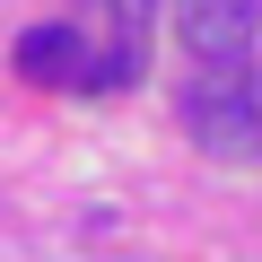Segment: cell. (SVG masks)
I'll return each instance as SVG.
<instances>
[{"label": "cell", "instance_id": "7a4b0ae2", "mask_svg": "<svg viewBox=\"0 0 262 262\" xmlns=\"http://www.w3.org/2000/svg\"><path fill=\"white\" fill-rule=\"evenodd\" d=\"M175 35L201 70H236V61H253L262 0H175Z\"/></svg>", "mask_w": 262, "mask_h": 262}, {"label": "cell", "instance_id": "6da1fadb", "mask_svg": "<svg viewBox=\"0 0 262 262\" xmlns=\"http://www.w3.org/2000/svg\"><path fill=\"white\" fill-rule=\"evenodd\" d=\"M184 131L210 158H262V70L236 61V70L192 79L184 88Z\"/></svg>", "mask_w": 262, "mask_h": 262}, {"label": "cell", "instance_id": "277c9868", "mask_svg": "<svg viewBox=\"0 0 262 262\" xmlns=\"http://www.w3.org/2000/svg\"><path fill=\"white\" fill-rule=\"evenodd\" d=\"M96 9H105V44L149 53V0H96Z\"/></svg>", "mask_w": 262, "mask_h": 262}, {"label": "cell", "instance_id": "3957f363", "mask_svg": "<svg viewBox=\"0 0 262 262\" xmlns=\"http://www.w3.org/2000/svg\"><path fill=\"white\" fill-rule=\"evenodd\" d=\"M18 70L79 88V70H88V61H79V27H27V35H18Z\"/></svg>", "mask_w": 262, "mask_h": 262}]
</instances>
